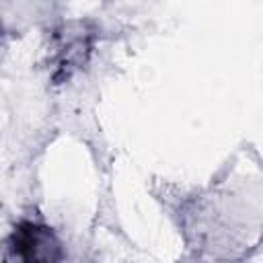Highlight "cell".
<instances>
[{"mask_svg": "<svg viewBox=\"0 0 263 263\" xmlns=\"http://www.w3.org/2000/svg\"><path fill=\"white\" fill-rule=\"evenodd\" d=\"M14 251L25 261H53L60 259V247L47 228L35 224H21L14 230Z\"/></svg>", "mask_w": 263, "mask_h": 263, "instance_id": "6da1fadb", "label": "cell"}]
</instances>
